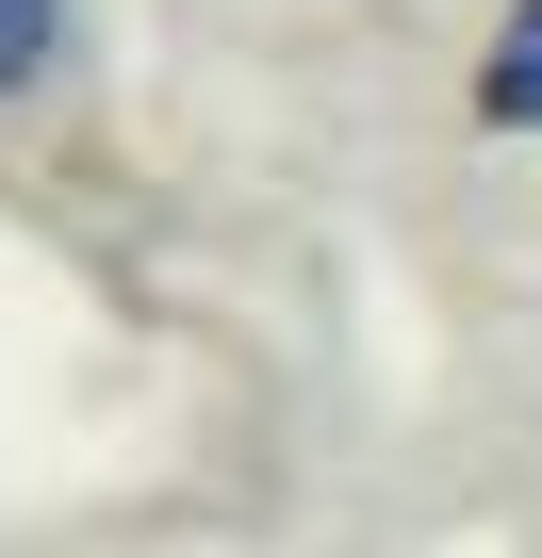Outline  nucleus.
Returning <instances> with one entry per match:
<instances>
[{
    "label": "nucleus",
    "mask_w": 542,
    "mask_h": 558,
    "mask_svg": "<svg viewBox=\"0 0 542 558\" xmlns=\"http://www.w3.org/2000/svg\"><path fill=\"white\" fill-rule=\"evenodd\" d=\"M477 132H542V0H509V34L477 66Z\"/></svg>",
    "instance_id": "obj_1"
},
{
    "label": "nucleus",
    "mask_w": 542,
    "mask_h": 558,
    "mask_svg": "<svg viewBox=\"0 0 542 558\" xmlns=\"http://www.w3.org/2000/svg\"><path fill=\"white\" fill-rule=\"evenodd\" d=\"M50 17H67V0H0V83H34V66H50Z\"/></svg>",
    "instance_id": "obj_2"
}]
</instances>
